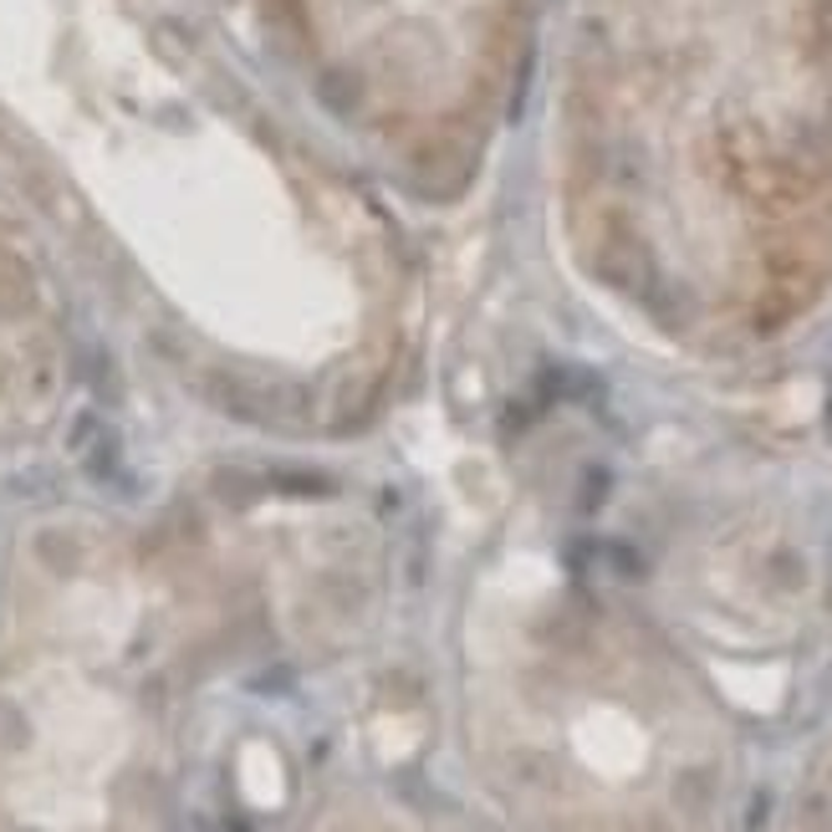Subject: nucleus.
Masks as SVG:
<instances>
[{
  "label": "nucleus",
  "mask_w": 832,
  "mask_h": 832,
  "mask_svg": "<svg viewBox=\"0 0 832 832\" xmlns=\"http://www.w3.org/2000/svg\"><path fill=\"white\" fill-rule=\"evenodd\" d=\"M302 832H435L409 802L384 792H337L302 822Z\"/></svg>",
  "instance_id": "20e7f679"
},
{
  "label": "nucleus",
  "mask_w": 832,
  "mask_h": 832,
  "mask_svg": "<svg viewBox=\"0 0 832 832\" xmlns=\"http://www.w3.org/2000/svg\"><path fill=\"white\" fill-rule=\"evenodd\" d=\"M470 777L511 832H715L720 736L648 638L557 593H480L460 644Z\"/></svg>",
  "instance_id": "f257e3e1"
},
{
  "label": "nucleus",
  "mask_w": 832,
  "mask_h": 832,
  "mask_svg": "<svg viewBox=\"0 0 832 832\" xmlns=\"http://www.w3.org/2000/svg\"><path fill=\"white\" fill-rule=\"evenodd\" d=\"M781 832H832V751L812 767V777H807V787L797 792Z\"/></svg>",
  "instance_id": "39448f33"
},
{
  "label": "nucleus",
  "mask_w": 832,
  "mask_h": 832,
  "mask_svg": "<svg viewBox=\"0 0 832 832\" xmlns=\"http://www.w3.org/2000/svg\"><path fill=\"white\" fill-rule=\"evenodd\" d=\"M159 812V715L133 654L15 644L0 669V832H133Z\"/></svg>",
  "instance_id": "7ed1b4c3"
},
{
  "label": "nucleus",
  "mask_w": 832,
  "mask_h": 832,
  "mask_svg": "<svg viewBox=\"0 0 832 832\" xmlns=\"http://www.w3.org/2000/svg\"><path fill=\"white\" fill-rule=\"evenodd\" d=\"M312 103L398 174L435 179L486 128L521 0H277Z\"/></svg>",
  "instance_id": "f03ea898"
}]
</instances>
